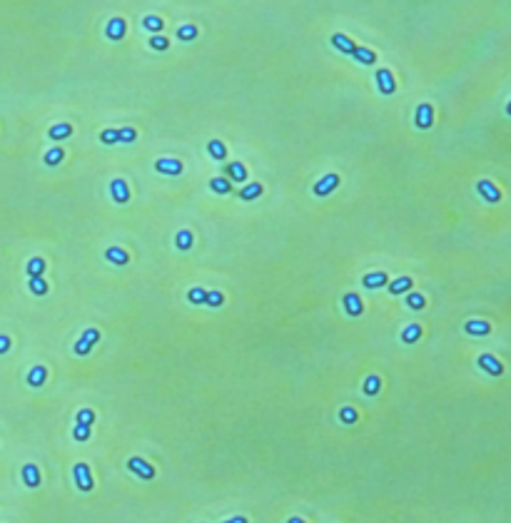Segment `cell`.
Masks as SVG:
<instances>
[{
	"label": "cell",
	"mask_w": 511,
	"mask_h": 523,
	"mask_svg": "<svg viewBox=\"0 0 511 523\" xmlns=\"http://www.w3.org/2000/svg\"><path fill=\"white\" fill-rule=\"evenodd\" d=\"M72 476H75V486H78L80 491H90L92 489V476H90V466L88 464H75Z\"/></svg>",
	"instance_id": "1"
},
{
	"label": "cell",
	"mask_w": 511,
	"mask_h": 523,
	"mask_svg": "<svg viewBox=\"0 0 511 523\" xmlns=\"http://www.w3.org/2000/svg\"><path fill=\"white\" fill-rule=\"evenodd\" d=\"M479 366L486 371V374H491V377H501V374H504V364H501L496 356H491V354H481Z\"/></svg>",
	"instance_id": "2"
},
{
	"label": "cell",
	"mask_w": 511,
	"mask_h": 523,
	"mask_svg": "<svg viewBox=\"0 0 511 523\" xmlns=\"http://www.w3.org/2000/svg\"><path fill=\"white\" fill-rule=\"evenodd\" d=\"M337 184H339V177L332 172V174H324L317 184H314V195L317 197H327V195H332L334 190H337Z\"/></svg>",
	"instance_id": "3"
},
{
	"label": "cell",
	"mask_w": 511,
	"mask_h": 523,
	"mask_svg": "<svg viewBox=\"0 0 511 523\" xmlns=\"http://www.w3.org/2000/svg\"><path fill=\"white\" fill-rule=\"evenodd\" d=\"M127 466H130V471L137 473L140 478H155V466H150L145 459H140V456H132V459L127 461Z\"/></svg>",
	"instance_id": "4"
},
{
	"label": "cell",
	"mask_w": 511,
	"mask_h": 523,
	"mask_svg": "<svg viewBox=\"0 0 511 523\" xmlns=\"http://www.w3.org/2000/svg\"><path fill=\"white\" fill-rule=\"evenodd\" d=\"M431 120H434V107L429 102H421L417 107V115H414V122L419 130H429L431 127Z\"/></svg>",
	"instance_id": "5"
},
{
	"label": "cell",
	"mask_w": 511,
	"mask_h": 523,
	"mask_svg": "<svg viewBox=\"0 0 511 523\" xmlns=\"http://www.w3.org/2000/svg\"><path fill=\"white\" fill-rule=\"evenodd\" d=\"M477 190H479V195L486 200V202H499V200H501L499 187H496L494 182H489V179H481L479 184H477Z\"/></svg>",
	"instance_id": "6"
},
{
	"label": "cell",
	"mask_w": 511,
	"mask_h": 523,
	"mask_svg": "<svg viewBox=\"0 0 511 523\" xmlns=\"http://www.w3.org/2000/svg\"><path fill=\"white\" fill-rule=\"evenodd\" d=\"M110 192H113V200H115V202H120V204H125L127 200H130V187H127V182H125L122 177L113 179Z\"/></svg>",
	"instance_id": "7"
},
{
	"label": "cell",
	"mask_w": 511,
	"mask_h": 523,
	"mask_svg": "<svg viewBox=\"0 0 511 523\" xmlns=\"http://www.w3.org/2000/svg\"><path fill=\"white\" fill-rule=\"evenodd\" d=\"M155 170L162 174H180L182 172V162L180 160H170V157H160L155 162Z\"/></svg>",
	"instance_id": "8"
},
{
	"label": "cell",
	"mask_w": 511,
	"mask_h": 523,
	"mask_svg": "<svg viewBox=\"0 0 511 523\" xmlns=\"http://www.w3.org/2000/svg\"><path fill=\"white\" fill-rule=\"evenodd\" d=\"M464 329H466V334H471V337H486V334L491 331V324H489V321H481V319H471L464 324Z\"/></svg>",
	"instance_id": "9"
},
{
	"label": "cell",
	"mask_w": 511,
	"mask_h": 523,
	"mask_svg": "<svg viewBox=\"0 0 511 523\" xmlns=\"http://www.w3.org/2000/svg\"><path fill=\"white\" fill-rule=\"evenodd\" d=\"M377 83H379V90L384 92V95H391L394 90H396V85H394V75H391L389 70H377Z\"/></svg>",
	"instance_id": "10"
},
{
	"label": "cell",
	"mask_w": 511,
	"mask_h": 523,
	"mask_svg": "<svg viewBox=\"0 0 511 523\" xmlns=\"http://www.w3.org/2000/svg\"><path fill=\"white\" fill-rule=\"evenodd\" d=\"M344 309H347V314L349 317H359L361 312H364V307H361V299L359 294H344Z\"/></svg>",
	"instance_id": "11"
},
{
	"label": "cell",
	"mask_w": 511,
	"mask_h": 523,
	"mask_svg": "<svg viewBox=\"0 0 511 523\" xmlns=\"http://www.w3.org/2000/svg\"><path fill=\"white\" fill-rule=\"evenodd\" d=\"M23 481L28 489H38L40 486V471L35 464H25L23 466Z\"/></svg>",
	"instance_id": "12"
},
{
	"label": "cell",
	"mask_w": 511,
	"mask_h": 523,
	"mask_svg": "<svg viewBox=\"0 0 511 523\" xmlns=\"http://www.w3.org/2000/svg\"><path fill=\"white\" fill-rule=\"evenodd\" d=\"M105 35H107L110 40H122V38H125V20H122V18H113V20L107 23V28H105Z\"/></svg>",
	"instance_id": "13"
},
{
	"label": "cell",
	"mask_w": 511,
	"mask_h": 523,
	"mask_svg": "<svg viewBox=\"0 0 511 523\" xmlns=\"http://www.w3.org/2000/svg\"><path fill=\"white\" fill-rule=\"evenodd\" d=\"M332 45L337 48V50H342V53H347V55H352L354 53V43L347 38V35H342V32H337V35H332Z\"/></svg>",
	"instance_id": "14"
},
{
	"label": "cell",
	"mask_w": 511,
	"mask_h": 523,
	"mask_svg": "<svg viewBox=\"0 0 511 523\" xmlns=\"http://www.w3.org/2000/svg\"><path fill=\"white\" fill-rule=\"evenodd\" d=\"M105 259L113 262V264H118V267H122V264H127V262H130V254H127L125 249H120V247H107Z\"/></svg>",
	"instance_id": "15"
},
{
	"label": "cell",
	"mask_w": 511,
	"mask_h": 523,
	"mask_svg": "<svg viewBox=\"0 0 511 523\" xmlns=\"http://www.w3.org/2000/svg\"><path fill=\"white\" fill-rule=\"evenodd\" d=\"M361 284H364L367 289H377V287H384V284H387V274H384V272H374V274H367V277L361 279Z\"/></svg>",
	"instance_id": "16"
},
{
	"label": "cell",
	"mask_w": 511,
	"mask_h": 523,
	"mask_svg": "<svg viewBox=\"0 0 511 523\" xmlns=\"http://www.w3.org/2000/svg\"><path fill=\"white\" fill-rule=\"evenodd\" d=\"M45 377H48V369L45 366H32L30 374H28V386H43L45 384Z\"/></svg>",
	"instance_id": "17"
},
{
	"label": "cell",
	"mask_w": 511,
	"mask_h": 523,
	"mask_svg": "<svg viewBox=\"0 0 511 523\" xmlns=\"http://www.w3.org/2000/svg\"><path fill=\"white\" fill-rule=\"evenodd\" d=\"M414 287V282L409 279V277H399V279H394L389 284V291L391 294H404V291H409Z\"/></svg>",
	"instance_id": "18"
},
{
	"label": "cell",
	"mask_w": 511,
	"mask_h": 523,
	"mask_svg": "<svg viewBox=\"0 0 511 523\" xmlns=\"http://www.w3.org/2000/svg\"><path fill=\"white\" fill-rule=\"evenodd\" d=\"M419 337H421L419 324H412V326H407V329L402 331V342H404V344H414V342H419Z\"/></svg>",
	"instance_id": "19"
},
{
	"label": "cell",
	"mask_w": 511,
	"mask_h": 523,
	"mask_svg": "<svg viewBox=\"0 0 511 523\" xmlns=\"http://www.w3.org/2000/svg\"><path fill=\"white\" fill-rule=\"evenodd\" d=\"M227 174H230V179H235V182H244V179H247V170H244L242 162L227 165Z\"/></svg>",
	"instance_id": "20"
},
{
	"label": "cell",
	"mask_w": 511,
	"mask_h": 523,
	"mask_svg": "<svg viewBox=\"0 0 511 523\" xmlns=\"http://www.w3.org/2000/svg\"><path fill=\"white\" fill-rule=\"evenodd\" d=\"M62 157H65V150H62V147H53V150L45 152V165H48V167H55V165L62 162Z\"/></svg>",
	"instance_id": "21"
},
{
	"label": "cell",
	"mask_w": 511,
	"mask_h": 523,
	"mask_svg": "<svg viewBox=\"0 0 511 523\" xmlns=\"http://www.w3.org/2000/svg\"><path fill=\"white\" fill-rule=\"evenodd\" d=\"M53 140H65V137H70L72 135V127L67 125V122H60V125H55V127H50V132H48Z\"/></svg>",
	"instance_id": "22"
},
{
	"label": "cell",
	"mask_w": 511,
	"mask_h": 523,
	"mask_svg": "<svg viewBox=\"0 0 511 523\" xmlns=\"http://www.w3.org/2000/svg\"><path fill=\"white\" fill-rule=\"evenodd\" d=\"M354 60L357 62H364V65H372L374 60H377V55H374V50H369V48H354Z\"/></svg>",
	"instance_id": "23"
},
{
	"label": "cell",
	"mask_w": 511,
	"mask_h": 523,
	"mask_svg": "<svg viewBox=\"0 0 511 523\" xmlns=\"http://www.w3.org/2000/svg\"><path fill=\"white\" fill-rule=\"evenodd\" d=\"M210 187L217 192V195H227L230 190H232V184H230V179L227 177H214L210 182Z\"/></svg>",
	"instance_id": "24"
},
{
	"label": "cell",
	"mask_w": 511,
	"mask_h": 523,
	"mask_svg": "<svg viewBox=\"0 0 511 523\" xmlns=\"http://www.w3.org/2000/svg\"><path fill=\"white\" fill-rule=\"evenodd\" d=\"M25 269H28L30 279H32V277H40V274L45 272V259H43V257H35V259L28 262V267H25Z\"/></svg>",
	"instance_id": "25"
},
{
	"label": "cell",
	"mask_w": 511,
	"mask_h": 523,
	"mask_svg": "<svg viewBox=\"0 0 511 523\" xmlns=\"http://www.w3.org/2000/svg\"><path fill=\"white\" fill-rule=\"evenodd\" d=\"M207 150H210V155L214 160H225V157H227V147L222 145L220 140H212L210 145H207Z\"/></svg>",
	"instance_id": "26"
},
{
	"label": "cell",
	"mask_w": 511,
	"mask_h": 523,
	"mask_svg": "<svg viewBox=\"0 0 511 523\" xmlns=\"http://www.w3.org/2000/svg\"><path fill=\"white\" fill-rule=\"evenodd\" d=\"M262 190H265V187H262V184H257V182H254V184H247V187L240 192V197H242V200H254V197H260V195H262Z\"/></svg>",
	"instance_id": "27"
},
{
	"label": "cell",
	"mask_w": 511,
	"mask_h": 523,
	"mask_svg": "<svg viewBox=\"0 0 511 523\" xmlns=\"http://www.w3.org/2000/svg\"><path fill=\"white\" fill-rule=\"evenodd\" d=\"M379 389H382V379L379 377H367V381H364V394L374 396Z\"/></svg>",
	"instance_id": "28"
},
{
	"label": "cell",
	"mask_w": 511,
	"mask_h": 523,
	"mask_svg": "<svg viewBox=\"0 0 511 523\" xmlns=\"http://www.w3.org/2000/svg\"><path fill=\"white\" fill-rule=\"evenodd\" d=\"M175 244H177V249H182V252H187V249L192 247V232L182 230V232L177 234V239H175Z\"/></svg>",
	"instance_id": "29"
},
{
	"label": "cell",
	"mask_w": 511,
	"mask_h": 523,
	"mask_svg": "<svg viewBox=\"0 0 511 523\" xmlns=\"http://www.w3.org/2000/svg\"><path fill=\"white\" fill-rule=\"evenodd\" d=\"M205 296H207V291L202 289V287H195V289L187 291V299L197 307V304H205Z\"/></svg>",
	"instance_id": "30"
},
{
	"label": "cell",
	"mask_w": 511,
	"mask_h": 523,
	"mask_svg": "<svg viewBox=\"0 0 511 523\" xmlns=\"http://www.w3.org/2000/svg\"><path fill=\"white\" fill-rule=\"evenodd\" d=\"M407 304L412 307V309H424V304H426V299H424V294H419V291H412L409 296H407Z\"/></svg>",
	"instance_id": "31"
},
{
	"label": "cell",
	"mask_w": 511,
	"mask_h": 523,
	"mask_svg": "<svg viewBox=\"0 0 511 523\" xmlns=\"http://www.w3.org/2000/svg\"><path fill=\"white\" fill-rule=\"evenodd\" d=\"M30 291H32V294H38V296L48 294V284H45V279H43V277H32V279H30Z\"/></svg>",
	"instance_id": "32"
},
{
	"label": "cell",
	"mask_w": 511,
	"mask_h": 523,
	"mask_svg": "<svg viewBox=\"0 0 511 523\" xmlns=\"http://www.w3.org/2000/svg\"><path fill=\"white\" fill-rule=\"evenodd\" d=\"M142 25L150 30V32H160V30H162V18H157V15H148V18L142 20Z\"/></svg>",
	"instance_id": "33"
},
{
	"label": "cell",
	"mask_w": 511,
	"mask_h": 523,
	"mask_svg": "<svg viewBox=\"0 0 511 523\" xmlns=\"http://www.w3.org/2000/svg\"><path fill=\"white\" fill-rule=\"evenodd\" d=\"M222 302H225V294H222V291H207V296H205V304H207V307H222Z\"/></svg>",
	"instance_id": "34"
},
{
	"label": "cell",
	"mask_w": 511,
	"mask_h": 523,
	"mask_svg": "<svg viewBox=\"0 0 511 523\" xmlns=\"http://www.w3.org/2000/svg\"><path fill=\"white\" fill-rule=\"evenodd\" d=\"M100 140L105 142V145H115V142H120V135H118V130H102V135H100Z\"/></svg>",
	"instance_id": "35"
},
{
	"label": "cell",
	"mask_w": 511,
	"mask_h": 523,
	"mask_svg": "<svg viewBox=\"0 0 511 523\" xmlns=\"http://www.w3.org/2000/svg\"><path fill=\"white\" fill-rule=\"evenodd\" d=\"M78 424L92 426V424H95V411H90V408H83V411H78Z\"/></svg>",
	"instance_id": "36"
},
{
	"label": "cell",
	"mask_w": 511,
	"mask_h": 523,
	"mask_svg": "<svg viewBox=\"0 0 511 523\" xmlns=\"http://www.w3.org/2000/svg\"><path fill=\"white\" fill-rule=\"evenodd\" d=\"M150 48H155V50H167L170 48V43H167V38H162V35H152L150 38Z\"/></svg>",
	"instance_id": "37"
},
{
	"label": "cell",
	"mask_w": 511,
	"mask_h": 523,
	"mask_svg": "<svg viewBox=\"0 0 511 523\" xmlns=\"http://www.w3.org/2000/svg\"><path fill=\"white\" fill-rule=\"evenodd\" d=\"M177 38H180V40H192V38H197V28H195V25H182V28L177 30Z\"/></svg>",
	"instance_id": "38"
},
{
	"label": "cell",
	"mask_w": 511,
	"mask_h": 523,
	"mask_svg": "<svg viewBox=\"0 0 511 523\" xmlns=\"http://www.w3.org/2000/svg\"><path fill=\"white\" fill-rule=\"evenodd\" d=\"M72 436H75V441H88V436H90V426L78 424V426L72 429Z\"/></svg>",
	"instance_id": "39"
},
{
	"label": "cell",
	"mask_w": 511,
	"mask_h": 523,
	"mask_svg": "<svg viewBox=\"0 0 511 523\" xmlns=\"http://www.w3.org/2000/svg\"><path fill=\"white\" fill-rule=\"evenodd\" d=\"M118 135H120V142H135V137H137V132L132 127H120Z\"/></svg>",
	"instance_id": "40"
},
{
	"label": "cell",
	"mask_w": 511,
	"mask_h": 523,
	"mask_svg": "<svg viewBox=\"0 0 511 523\" xmlns=\"http://www.w3.org/2000/svg\"><path fill=\"white\" fill-rule=\"evenodd\" d=\"M339 419H342L344 424H354V421H357V411L349 408V406H344L342 411H339Z\"/></svg>",
	"instance_id": "41"
},
{
	"label": "cell",
	"mask_w": 511,
	"mask_h": 523,
	"mask_svg": "<svg viewBox=\"0 0 511 523\" xmlns=\"http://www.w3.org/2000/svg\"><path fill=\"white\" fill-rule=\"evenodd\" d=\"M97 339H100V331H97V329H88V331L83 334V342H88L90 347H95V342H97Z\"/></svg>",
	"instance_id": "42"
},
{
	"label": "cell",
	"mask_w": 511,
	"mask_h": 523,
	"mask_svg": "<svg viewBox=\"0 0 511 523\" xmlns=\"http://www.w3.org/2000/svg\"><path fill=\"white\" fill-rule=\"evenodd\" d=\"M90 344H88V342H83V339H80V342H78V344H75V354H80V356H85V354H90Z\"/></svg>",
	"instance_id": "43"
},
{
	"label": "cell",
	"mask_w": 511,
	"mask_h": 523,
	"mask_svg": "<svg viewBox=\"0 0 511 523\" xmlns=\"http://www.w3.org/2000/svg\"><path fill=\"white\" fill-rule=\"evenodd\" d=\"M10 349V339L8 337H0V354H5Z\"/></svg>",
	"instance_id": "44"
},
{
	"label": "cell",
	"mask_w": 511,
	"mask_h": 523,
	"mask_svg": "<svg viewBox=\"0 0 511 523\" xmlns=\"http://www.w3.org/2000/svg\"><path fill=\"white\" fill-rule=\"evenodd\" d=\"M225 523H247V518H244V516H237V518H230V521H225Z\"/></svg>",
	"instance_id": "45"
},
{
	"label": "cell",
	"mask_w": 511,
	"mask_h": 523,
	"mask_svg": "<svg viewBox=\"0 0 511 523\" xmlns=\"http://www.w3.org/2000/svg\"><path fill=\"white\" fill-rule=\"evenodd\" d=\"M289 523H304L302 518H289Z\"/></svg>",
	"instance_id": "46"
},
{
	"label": "cell",
	"mask_w": 511,
	"mask_h": 523,
	"mask_svg": "<svg viewBox=\"0 0 511 523\" xmlns=\"http://www.w3.org/2000/svg\"><path fill=\"white\" fill-rule=\"evenodd\" d=\"M506 113H509V115H511V102H509V105H506Z\"/></svg>",
	"instance_id": "47"
}]
</instances>
